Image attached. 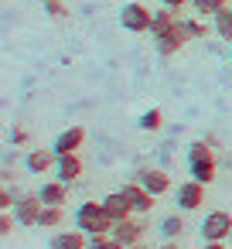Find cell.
Wrapping results in <instances>:
<instances>
[{"mask_svg":"<svg viewBox=\"0 0 232 249\" xmlns=\"http://www.w3.org/2000/svg\"><path fill=\"white\" fill-rule=\"evenodd\" d=\"M188 174L195 181H201V184H212L218 178V160H215V154H212V147L205 140H195L188 147Z\"/></svg>","mask_w":232,"mask_h":249,"instance_id":"1","label":"cell"},{"mask_svg":"<svg viewBox=\"0 0 232 249\" xmlns=\"http://www.w3.org/2000/svg\"><path fill=\"white\" fill-rule=\"evenodd\" d=\"M75 225L89 235H99V232H113V218L106 215L103 201H82L75 208Z\"/></svg>","mask_w":232,"mask_h":249,"instance_id":"2","label":"cell"},{"mask_svg":"<svg viewBox=\"0 0 232 249\" xmlns=\"http://www.w3.org/2000/svg\"><path fill=\"white\" fill-rule=\"evenodd\" d=\"M120 24H123V31H130V35H147L150 28H154V11L147 7V4H123V11H120Z\"/></svg>","mask_w":232,"mask_h":249,"instance_id":"3","label":"cell"},{"mask_svg":"<svg viewBox=\"0 0 232 249\" xmlns=\"http://www.w3.org/2000/svg\"><path fill=\"white\" fill-rule=\"evenodd\" d=\"M198 232H201V242H225L232 235V215L222 212V208H215V212H208L201 218Z\"/></svg>","mask_w":232,"mask_h":249,"instance_id":"4","label":"cell"},{"mask_svg":"<svg viewBox=\"0 0 232 249\" xmlns=\"http://www.w3.org/2000/svg\"><path fill=\"white\" fill-rule=\"evenodd\" d=\"M188 41H191V35H188L184 18H181L178 24H171V28H164V31H157V35H154V45H157V52H161L164 58H167V55H178Z\"/></svg>","mask_w":232,"mask_h":249,"instance_id":"5","label":"cell"},{"mask_svg":"<svg viewBox=\"0 0 232 249\" xmlns=\"http://www.w3.org/2000/svg\"><path fill=\"white\" fill-rule=\"evenodd\" d=\"M41 212H45L41 195H21V198H18V205H14V215H18V222H21L24 229L38 225V222H41Z\"/></svg>","mask_w":232,"mask_h":249,"instance_id":"6","label":"cell"},{"mask_svg":"<svg viewBox=\"0 0 232 249\" xmlns=\"http://www.w3.org/2000/svg\"><path fill=\"white\" fill-rule=\"evenodd\" d=\"M137 181H140L154 198H161V195L171 191V174H167L164 167H140V171H137Z\"/></svg>","mask_w":232,"mask_h":249,"instance_id":"7","label":"cell"},{"mask_svg":"<svg viewBox=\"0 0 232 249\" xmlns=\"http://www.w3.org/2000/svg\"><path fill=\"white\" fill-rule=\"evenodd\" d=\"M143 232H147V225L133 215V218H126V222H116L113 225V235H116V242L123 246V249H133V246H140L143 242Z\"/></svg>","mask_w":232,"mask_h":249,"instance_id":"8","label":"cell"},{"mask_svg":"<svg viewBox=\"0 0 232 249\" xmlns=\"http://www.w3.org/2000/svg\"><path fill=\"white\" fill-rule=\"evenodd\" d=\"M201 201H205V184L201 181L188 178V181L178 184V208L181 212H195V208H201Z\"/></svg>","mask_w":232,"mask_h":249,"instance_id":"9","label":"cell"},{"mask_svg":"<svg viewBox=\"0 0 232 249\" xmlns=\"http://www.w3.org/2000/svg\"><path fill=\"white\" fill-rule=\"evenodd\" d=\"M120 191L130 198V205H133V212H137V215H150V212H154V205H157V201H154V195H150L137 178H133V181H126Z\"/></svg>","mask_w":232,"mask_h":249,"instance_id":"10","label":"cell"},{"mask_svg":"<svg viewBox=\"0 0 232 249\" xmlns=\"http://www.w3.org/2000/svg\"><path fill=\"white\" fill-rule=\"evenodd\" d=\"M82 143H86V130H82V126H69V130H62V133L55 137L52 150H55L58 157H65V154H79Z\"/></svg>","mask_w":232,"mask_h":249,"instance_id":"11","label":"cell"},{"mask_svg":"<svg viewBox=\"0 0 232 249\" xmlns=\"http://www.w3.org/2000/svg\"><path fill=\"white\" fill-rule=\"evenodd\" d=\"M103 208H106V215L113 218V225H116V222H126V218H133V215H137V212H133V205H130V198H126L123 191L106 195V198H103Z\"/></svg>","mask_w":232,"mask_h":249,"instance_id":"12","label":"cell"},{"mask_svg":"<svg viewBox=\"0 0 232 249\" xmlns=\"http://www.w3.org/2000/svg\"><path fill=\"white\" fill-rule=\"evenodd\" d=\"M55 164H58V154H55L52 147H35V150L24 157V167H28L31 174H48Z\"/></svg>","mask_w":232,"mask_h":249,"instance_id":"13","label":"cell"},{"mask_svg":"<svg viewBox=\"0 0 232 249\" xmlns=\"http://www.w3.org/2000/svg\"><path fill=\"white\" fill-rule=\"evenodd\" d=\"M55 178L65 181V184L79 181V178H82V157H79V154H65V157H58V164H55Z\"/></svg>","mask_w":232,"mask_h":249,"instance_id":"14","label":"cell"},{"mask_svg":"<svg viewBox=\"0 0 232 249\" xmlns=\"http://www.w3.org/2000/svg\"><path fill=\"white\" fill-rule=\"evenodd\" d=\"M52 249H89V232H82L79 225L69 232H58L52 239Z\"/></svg>","mask_w":232,"mask_h":249,"instance_id":"15","label":"cell"},{"mask_svg":"<svg viewBox=\"0 0 232 249\" xmlns=\"http://www.w3.org/2000/svg\"><path fill=\"white\" fill-rule=\"evenodd\" d=\"M38 195H41L45 205H65V201H69V184L55 178V181H45Z\"/></svg>","mask_w":232,"mask_h":249,"instance_id":"16","label":"cell"},{"mask_svg":"<svg viewBox=\"0 0 232 249\" xmlns=\"http://www.w3.org/2000/svg\"><path fill=\"white\" fill-rule=\"evenodd\" d=\"M184 229H188V225H184V218H181L178 212H174V215H167V218H161V225H157V232H161L164 239H181V235H184Z\"/></svg>","mask_w":232,"mask_h":249,"instance_id":"17","label":"cell"},{"mask_svg":"<svg viewBox=\"0 0 232 249\" xmlns=\"http://www.w3.org/2000/svg\"><path fill=\"white\" fill-rule=\"evenodd\" d=\"M212 28H215V35L222 41H232V7H225L222 14H215L212 18Z\"/></svg>","mask_w":232,"mask_h":249,"instance_id":"18","label":"cell"},{"mask_svg":"<svg viewBox=\"0 0 232 249\" xmlns=\"http://www.w3.org/2000/svg\"><path fill=\"white\" fill-rule=\"evenodd\" d=\"M225 7H229L225 0H191V11L201 14V18H215V14H222Z\"/></svg>","mask_w":232,"mask_h":249,"instance_id":"19","label":"cell"},{"mask_svg":"<svg viewBox=\"0 0 232 249\" xmlns=\"http://www.w3.org/2000/svg\"><path fill=\"white\" fill-rule=\"evenodd\" d=\"M208 21H212V18H201V14H195V18H184V24H188V35H191V38H208V31H215Z\"/></svg>","mask_w":232,"mask_h":249,"instance_id":"20","label":"cell"},{"mask_svg":"<svg viewBox=\"0 0 232 249\" xmlns=\"http://www.w3.org/2000/svg\"><path fill=\"white\" fill-rule=\"evenodd\" d=\"M65 222V212H62V205H45V212H41V229H58Z\"/></svg>","mask_w":232,"mask_h":249,"instance_id":"21","label":"cell"},{"mask_svg":"<svg viewBox=\"0 0 232 249\" xmlns=\"http://www.w3.org/2000/svg\"><path fill=\"white\" fill-rule=\"evenodd\" d=\"M137 123H140V130H147V133H157V130L164 126V113H161V109H147V113H143Z\"/></svg>","mask_w":232,"mask_h":249,"instance_id":"22","label":"cell"},{"mask_svg":"<svg viewBox=\"0 0 232 249\" xmlns=\"http://www.w3.org/2000/svg\"><path fill=\"white\" fill-rule=\"evenodd\" d=\"M89 249H123V246L116 242L113 232H99V235H89Z\"/></svg>","mask_w":232,"mask_h":249,"instance_id":"23","label":"cell"},{"mask_svg":"<svg viewBox=\"0 0 232 249\" xmlns=\"http://www.w3.org/2000/svg\"><path fill=\"white\" fill-rule=\"evenodd\" d=\"M14 225H21V222H18V215H11V212L0 215V235H11V232H14Z\"/></svg>","mask_w":232,"mask_h":249,"instance_id":"24","label":"cell"},{"mask_svg":"<svg viewBox=\"0 0 232 249\" xmlns=\"http://www.w3.org/2000/svg\"><path fill=\"white\" fill-rule=\"evenodd\" d=\"M45 11H48V18H55V21L69 18V11L62 7V0H48V4H45Z\"/></svg>","mask_w":232,"mask_h":249,"instance_id":"25","label":"cell"},{"mask_svg":"<svg viewBox=\"0 0 232 249\" xmlns=\"http://www.w3.org/2000/svg\"><path fill=\"white\" fill-rule=\"evenodd\" d=\"M11 143H14V147H24V143H28V130H24L21 123L11 126Z\"/></svg>","mask_w":232,"mask_h":249,"instance_id":"26","label":"cell"},{"mask_svg":"<svg viewBox=\"0 0 232 249\" xmlns=\"http://www.w3.org/2000/svg\"><path fill=\"white\" fill-rule=\"evenodd\" d=\"M14 205H18V198H14V195H11V191L4 188V191H0V208H4V212H11Z\"/></svg>","mask_w":232,"mask_h":249,"instance_id":"27","label":"cell"},{"mask_svg":"<svg viewBox=\"0 0 232 249\" xmlns=\"http://www.w3.org/2000/svg\"><path fill=\"white\" fill-rule=\"evenodd\" d=\"M161 4H164V7H178V11H181L184 4H191V0H161Z\"/></svg>","mask_w":232,"mask_h":249,"instance_id":"28","label":"cell"},{"mask_svg":"<svg viewBox=\"0 0 232 249\" xmlns=\"http://www.w3.org/2000/svg\"><path fill=\"white\" fill-rule=\"evenodd\" d=\"M161 249H184V246H181L178 239H164V246H161Z\"/></svg>","mask_w":232,"mask_h":249,"instance_id":"29","label":"cell"},{"mask_svg":"<svg viewBox=\"0 0 232 249\" xmlns=\"http://www.w3.org/2000/svg\"><path fill=\"white\" fill-rule=\"evenodd\" d=\"M201 249H225V242H201Z\"/></svg>","mask_w":232,"mask_h":249,"instance_id":"30","label":"cell"},{"mask_svg":"<svg viewBox=\"0 0 232 249\" xmlns=\"http://www.w3.org/2000/svg\"><path fill=\"white\" fill-rule=\"evenodd\" d=\"M133 249H150V246H143V242H140V246H133Z\"/></svg>","mask_w":232,"mask_h":249,"instance_id":"31","label":"cell"},{"mask_svg":"<svg viewBox=\"0 0 232 249\" xmlns=\"http://www.w3.org/2000/svg\"><path fill=\"white\" fill-rule=\"evenodd\" d=\"M38 4H48V0H38Z\"/></svg>","mask_w":232,"mask_h":249,"instance_id":"32","label":"cell"},{"mask_svg":"<svg viewBox=\"0 0 232 249\" xmlns=\"http://www.w3.org/2000/svg\"><path fill=\"white\" fill-rule=\"evenodd\" d=\"M229 65H232V55H229Z\"/></svg>","mask_w":232,"mask_h":249,"instance_id":"33","label":"cell"},{"mask_svg":"<svg viewBox=\"0 0 232 249\" xmlns=\"http://www.w3.org/2000/svg\"><path fill=\"white\" fill-rule=\"evenodd\" d=\"M229 239H232V235H229Z\"/></svg>","mask_w":232,"mask_h":249,"instance_id":"34","label":"cell"}]
</instances>
